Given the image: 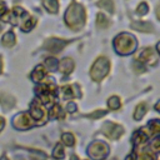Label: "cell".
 I'll return each mask as SVG.
<instances>
[{"instance_id":"cell-20","label":"cell","mask_w":160,"mask_h":160,"mask_svg":"<svg viewBox=\"0 0 160 160\" xmlns=\"http://www.w3.org/2000/svg\"><path fill=\"white\" fill-rule=\"evenodd\" d=\"M98 20H96V25H98V28H100V29H106L109 25H110V21H109V19L104 15V14H98V18H96Z\"/></svg>"},{"instance_id":"cell-26","label":"cell","mask_w":160,"mask_h":160,"mask_svg":"<svg viewBox=\"0 0 160 160\" xmlns=\"http://www.w3.org/2000/svg\"><path fill=\"white\" fill-rule=\"evenodd\" d=\"M149 129L151 130L152 134H160V120L159 119L151 120L149 124Z\"/></svg>"},{"instance_id":"cell-32","label":"cell","mask_w":160,"mask_h":160,"mask_svg":"<svg viewBox=\"0 0 160 160\" xmlns=\"http://www.w3.org/2000/svg\"><path fill=\"white\" fill-rule=\"evenodd\" d=\"M132 65H134V69L136 70V72H142V71L145 70V66H144L142 62H140V61H135Z\"/></svg>"},{"instance_id":"cell-6","label":"cell","mask_w":160,"mask_h":160,"mask_svg":"<svg viewBox=\"0 0 160 160\" xmlns=\"http://www.w3.org/2000/svg\"><path fill=\"white\" fill-rule=\"evenodd\" d=\"M31 116L26 112H21V114H18L14 120H12V126L15 129H19V130H26L32 126V121H31Z\"/></svg>"},{"instance_id":"cell-18","label":"cell","mask_w":160,"mask_h":160,"mask_svg":"<svg viewBox=\"0 0 160 160\" xmlns=\"http://www.w3.org/2000/svg\"><path fill=\"white\" fill-rule=\"evenodd\" d=\"M0 102H1V105H2V108L5 109V110H8V109H10V108H12L14 106V104H15V100H14V98H11L10 95H1V98H0Z\"/></svg>"},{"instance_id":"cell-36","label":"cell","mask_w":160,"mask_h":160,"mask_svg":"<svg viewBox=\"0 0 160 160\" xmlns=\"http://www.w3.org/2000/svg\"><path fill=\"white\" fill-rule=\"evenodd\" d=\"M125 160H136V158H135V154H130V155H128Z\"/></svg>"},{"instance_id":"cell-40","label":"cell","mask_w":160,"mask_h":160,"mask_svg":"<svg viewBox=\"0 0 160 160\" xmlns=\"http://www.w3.org/2000/svg\"><path fill=\"white\" fill-rule=\"evenodd\" d=\"M70 160H79V159H78V156H76V155H72V156L70 158Z\"/></svg>"},{"instance_id":"cell-45","label":"cell","mask_w":160,"mask_h":160,"mask_svg":"<svg viewBox=\"0 0 160 160\" xmlns=\"http://www.w3.org/2000/svg\"><path fill=\"white\" fill-rule=\"evenodd\" d=\"M112 160H116V159H112Z\"/></svg>"},{"instance_id":"cell-3","label":"cell","mask_w":160,"mask_h":160,"mask_svg":"<svg viewBox=\"0 0 160 160\" xmlns=\"http://www.w3.org/2000/svg\"><path fill=\"white\" fill-rule=\"evenodd\" d=\"M109 70H110V62H109V60L106 58L101 56V58H99L94 62V65L91 68V71H90V76H91L92 80L100 81V80H102L108 75Z\"/></svg>"},{"instance_id":"cell-37","label":"cell","mask_w":160,"mask_h":160,"mask_svg":"<svg viewBox=\"0 0 160 160\" xmlns=\"http://www.w3.org/2000/svg\"><path fill=\"white\" fill-rule=\"evenodd\" d=\"M4 125H5V121H4V119H2V118H0V131L2 130Z\"/></svg>"},{"instance_id":"cell-19","label":"cell","mask_w":160,"mask_h":160,"mask_svg":"<svg viewBox=\"0 0 160 160\" xmlns=\"http://www.w3.org/2000/svg\"><path fill=\"white\" fill-rule=\"evenodd\" d=\"M72 89H74V86H70V85L62 86V88H61V96H62V99H65V100L72 99V98L76 95Z\"/></svg>"},{"instance_id":"cell-41","label":"cell","mask_w":160,"mask_h":160,"mask_svg":"<svg viewBox=\"0 0 160 160\" xmlns=\"http://www.w3.org/2000/svg\"><path fill=\"white\" fill-rule=\"evenodd\" d=\"M156 49H158V51H159V54H160V41L158 42V45H156Z\"/></svg>"},{"instance_id":"cell-14","label":"cell","mask_w":160,"mask_h":160,"mask_svg":"<svg viewBox=\"0 0 160 160\" xmlns=\"http://www.w3.org/2000/svg\"><path fill=\"white\" fill-rule=\"evenodd\" d=\"M45 74H46V71H45L44 66L42 65H38L35 68V70L31 72V79H32V81L39 82V81H41L45 78Z\"/></svg>"},{"instance_id":"cell-22","label":"cell","mask_w":160,"mask_h":160,"mask_svg":"<svg viewBox=\"0 0 160 160\" xmlns=\"http://www.w3.org/2000/svg\"><path fill=\"white\" fill-rule=\"evenodd\" d=\"M49 115H50V118H64V114H62V111H61V108H60V105H54L50 110H49Z\"/></svg>"},{"instance_id":"cell-28","label":"cell","mask_w":160,"mask_h":160,"mask_svg":"<svg viewBox=\"0 0 160 160\" xmlns=\"http://www.w3.org/2000/svg\"><path fill=\"white\" fill-rule=\"evenodd\" d=\"M64 155H65V152H64L62 146H61L60 144H58V145L55 146L54 151H52V158H55V159H62Z\"/></svg>"},{"instance_id":"cell-31","label":"cell","mask_w":160,"mask_h":160,"mask_svg":"<svg viewBox=\"0 0 160 160\" xmlns=\"http://www.w3.org/2000/svg\"><path fill=\"white\" fill-rule=\"evenodd\" d=\"M138 160H154V158H152V156H151L149 152L142 151V152H140V154H139Z\"/></svg>"},{"instance_id":"cell-17","label":"cell","mask_w":160,"mask_h":160,"mask_svg":"<svg viewBox=\"0 0 160 160\" xmlns=\"http://www.w3.org/2000/svg\"><path fill=\"white\" fill-rule=\"evenodd\" d=\"M1 44H2L4 46H6V48L12 46V45L15 44V35H14V32H12V31H8V32L2 36Z\"/></svg>"},{"instance_id":"cell-9","label":"cell","mask_w":160,"mask_h":160,"mask_svg":"<svg viewBox=\"0 0 160 160\" xmlns=\"http://www.w3.org/2000/svg\"><path fill=\"white\" fill-rule=\"evenodd\" d=\"M156 55H155V51L151 49V48H148V49H145L141 54H140V56H139V61L140 62H146V64H149V65H154L155 62H156Z\"/></svg>"},{"instance_id":"cell-1","label":"cell","mask_w":160,"mask_h":160,"mask_svg":"<svg viewBox=\"0 0 160 160\" xmlns=\"http://www.w3.org/2000/svg\"><path fill=\"white\" fill-rule=\"evenodd\" d=\"M85 21V10L81 5L72 2L65 12V22L72 30H79Z\"/></svg>"},{"instance_id":"cell-34","label":"cell","mask_w":160,"mask_h":160,"mask_svg":"<svg viewBox=\"0 0 160 160\" xmlns=\"http://www.w3.org/2000/svg\"><path fill=\"white\" fill-rule=\"evenodd\" d=\"M6 12H8L6 5H5V2H4V1H1V0H0V18H2Z\"/></svg>"},{"instance_id":"cell-33","label":"cell","mask_w":160,"mask_h":160,"mask_svg":"<svg viewBox=\"0 0 160 160\" xmlns=\"http://www.w3.org/2000/svg\"><path fill=\"white\" fill-rule=\"evenodd\" d=\"M151 149L154 151H160V138L155 139L152 142H151Z\"/></svg>"},{"instance_id":"cell-42","label":"cell","mask_w":160,"mask_h":160,"mask_svg":"<svg viewBox=\"0 0 160 160\" xmlns=\"http://www.w3.org/2000/svg\"><path fill=\"white\" fill-rule=\"evenodd\" d=\"M0 160H9V159H8V158H6V156H5V155H4V156H2V158H1V159H0Z\"/></svg>"},{"instance_id":"cell-4","label":"cell","mask_w":160,"mask_h":160,"mask_svg":"<svg viewBox=\"0 0 160 160\" xmlns=\"http://www.w3.org/2000/svg\"><path fill=\"white\" fill-rule=\"evenodd\" d=\"M88 154L94 160H102L109 154V146L104 141H99V140L98 141H94V142L90 144L89 150H88Z\"/></svg>"},{"instance_id":"cell-29","label":"cell","mask_w":160,"mask_h":160,"mask_svg":"<svg viewBox=\"0 0 160 160\" xmlns=\"http://www.w3.org/2000/svg\"><path fill=\"white\" fill-rule=\"evenodd\" d=\"M148 11H149L148 4H146V2H140L139 6H138V9H136V12H138L139 15H145Z\"/></svg>"},{"instance_id":"cell-23","label":"cell","mask_w":160,"mask_h":160,"mask_svg":"<svg viewBox=\"0 0 160 160\" xmlns=\"http://www.w3.org/2000/svg\"><path fill=\"white\" fill-rule=\"evenodd\" d=\"M35 24H36V19H35V18H28V19L25 20V22L21 25V29H22L24 31H30V30L35 26Z\"/></svg>"},{"instance_id":"cell-11","label":"cell","mask_w":160,"mask_h":160,"mask_svg":"<svg viewBox=\"0 0 160 160\" xmlns=\"http://www.w3.org/2000/svg\"><path fill=\"white\" fill-rule=\"evenodd\" d=\"M58 69H59L62 74H70V72L72 71V69H74V61H72L71 59H69V58H65V59H62V60L59 62Z\"/></svg>"},{"instance_id":"cell-10","label":"cell","mask_w":160,"mask_h":160,"mask_svg":"<svg viewBox=\"0 0 160 160\" xmlns=\"http://www.w3.org/2000/svg\"><path fill=\"white\" fill-rule=\"evenodd\" d=\"M30 116L34 120H40V119L44 118V109L41 108L39 100H34L31 102V106H30Z\"/></svg>"},{"instance_id":"cell-8","label":"cell","mask_w":160,"mask_h":160,"mask_svg":"<svg viewBox=\"0 0 160 160\" xmlns=\"http://www.w3.org/2000/svg\"><path fill=\"white\" fill-rule=\"evenodd\" d=\"M68 42H69L68 40L49 39V40L45 41V44H44V49H46V50L50 51V52H59V51H61V50L66 46Z\"/></svg>"},{"instance_id":"cell-24","label":"cell","mask_w":160,"mask_h":160,"mask_svg":"<svg viewBox=\"0 0 160 160\" xmlns=\"http://www.w3.org/2000/svg\"><path fill=\"white\" fill-rule=\"evenodd\" d=\"M121 102H120V99L118 96H111L109 100H108V106L111 109V110H118L120 108Z\"/></svg>"},{"instance_id":"cell-43","label":"cell","mask_w":160,"mask_h":160,"mask_svg":"<svg viewBox=\"0 0 160 160\" xmlns=\"http://www.w3.org/2000/svg\"><path fill=\"white\" fill-rule=\"evenodd\" d=\"M0 72H1V58H0Z\"/></svg>"},{"instance_id":"cell-21","label":"cell","mask_w":160,"mask_h":160,"mask_svg":"<svg viewBox=\"0 0 160 160\" xmlns=\"http://www.w3.org/2000/svg\"><path fill=\"white\" fill-rule=\"evenodd\" d=\"M98 6L100 9H104L106 11H109V12L114 11V2H112V0H100V1H98Z\"/></svg>"},{"instance_id":"cell-38","label":"cell","mask_w":160,"mask_h":160,"mask_svg":"<svg viewBox=\"0 0 160 160\" xmlns=\"http://www.w3.org/2000/svg\"><path fill=\"white\" fill-rule=\"evenodd\" d=\"M156 15H158V18L160 19V2H159L158 6H156Z\"/></svg>"},{"instance_id":"cell-35","label":"cell","mask_w":160,"mask_h":160,"mask_svg":"<svg viewBox=\"0 0 160 160\" xmlns=\"http://www.w3.org/2000/svg\"><path fill=\"white\" fill-rule=\"evenodd\" d=\"M66 110H68L69 112H74V111L76 110V104L72 102V101L68 102V105H66Z\"/></svg>"},{"instance_id":"cell-7","label":"cell","mask_w":160,"mask_h":160,"mask_svg":"<svg viewBox=\"0 0 160 160\" xmlns=\"http://www.w3.org/2000/svg\"><path fill=\"white\" fill-rule=\"evenodd\" d=\"M36 94L39 95L41 102L46 104L54 99L55 89H54V86H50V85H40L36 88Z\"/></svg>"},{"instance_id":"cell-13","label":"cell","mask_w":160,"mask_h":160,"mask_svg":"<svg viewBox=\"0 0 160 160\" xmlns=\"http://www.w3.org/2000/svg\"><path fill=\"white\" fill-rule=\"evenodd\" d=\"M148 138H149V134L145 131V128H144V129H140L139 131H136L132 135V141H134L135 145H140V144L145 142Z\"/></svg>"},{"instance_id":"cell-12","label":"cell","mask_w":160,"mask_h":160,"mask_svg":"<svg viewBox=\"0 0 160 160\" xmlns=\"http://www.w3.org/2000/svg\"><path fill=\"white\" fill-rule=\"evenodd\" d=\"M131 28L135 29V30H139V31H146V32H151L154 30V26L151 22H145V21H136V22H132L131 24Z\"/></svg>"},{"instance_id":"cell-30","label":"cell","mask_w":160,"mask_h":160,"mask_svg":"<svg viewBox=\"0 0 160 160\" xmlns=\"http://www.w3.org/2000/svg\"><path fill=\"white\" fill-rule=\"evenodd\" d=\"M105 114H106V110H98V111H95V112H92V114H89L88 116L91 118V119H98V118L104 116Z\"/></svg>"},{"instance_id":"cell-44","label":"cell","mask_w":160,"mask_h":160,"mask_svg":"<svg viewBox=\"0 0 160 160\" xmlns=\"http://www.w3.org/2000/svg\"><path fill=\"white\" fill-rule=\"evenodd\" d=\"M1 29H2V25H1V24H0V31H1Z\"/></svg>"},{"instance_id":"cell-16","label":"cell","mask_w":160,"mask_h":160,"mask_svg":"<svg viewBox=\"0 0 160 160\" xmlns=\"http://www.w3.org/2000/svg\"><path fill=\"white\" fill-rule=\"evenodd\" d=\"M42 5L48 11H50L52 14L58 12V9H59V1L58 0H42Z\"/></svg>"},{"instance_id":"cell-2","label":"cell","mask_w":160,"mask_h":160,"mask_svg":"<svg viewBox=\"0 0 160 160\" xmlns=\"http://www.w3.org/2000/svg\"><path fill=\"white\" fill-rule=\"evenodd\" d=\"M138 46L136 39L128 32H121L114 39V48L116 52L120 55H129L131 54Z\"/></svg>"},{"instance_id":"cell-27","label":"cell","mask_w":160,"mask_h":160,"mask_svg":"<svg viewBox=\"0 0 160 160\" xmlns=\"http://www.w3.org/2000/svg\"><path fill=\"white\" fill-rule=\"evenodd\" d=\"M45 65H46L51 71H54V70L58 69V66H59V61H58L55 58H48V59L45 60Z\"/></svg>"},{"instance_id":"cell-25","label":"cell","mask_w":160,"mask_h":160,"mask_svg":"<svg viewBox=\"0 0 160 160\" xmlns=\"http://www.w3.org/2000/svg\"><path fill=\"white\" fill-rule=\"evenodd\" d=\"M61 140H62V142H64L65 145H68V146H72V145L75 144V138H74V135L70 134V132H65V134H62Z\"/></svg>"},{"instance_id":"cell-39","label":"cell","mask_w":160,"mask_h":160,"mask_svg":"<svg viewBox=\"0 0 160 160\" xmlns=\"http://www.w3.org/2000/svg\"><path fill=\"white\" fill-rule=\"evenodd\" d=\"M155 110H158V111L160 112V100H159V101L155 104Z\"/></svg>"},{"instance_id":"cell-15","label":"cell","mask_w":160,"mask_h":160,"mask_svg":"<svg viewBox=\"0 0 160 160\" xmlns=\"http://www.w3.org/2000/svg\"><path fill=\"white\" fill-rule=\"evenodd\" d=\"M146 111H148V105H146L145 102H140V104L135 108V111H134V119L138 120V121L141 120V119L145 116Z\"/></svg>"},{"instance_id":"cell-5","label":"cell","mask_w":160,"mask_h":160,"mask_svg":"<svg viewBox=\"0 0 160 160\" xmlns=\"http://www.w3.org/2000/svg\"><path fill=\"white\" fill-rule=\"evenodd\" d=\"M102 131H104V134H105L109 139L116 140V139H119V138L122 135L124 129H122V126H120L119 124L108 121V122L104 124V126H102Z\"/></svg>"}]
</instances>
